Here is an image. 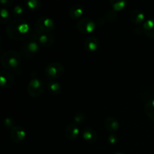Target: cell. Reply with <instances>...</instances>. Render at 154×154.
Masks as SVG:
<instances>
[{
	"label": "cell",
	"instance_id": "obj_1",
	"mask_svg": "<svg viewBox=\"0 0 154 154\" xmlns=\"http://www.w3.org/2000/svg\"><path fill=\"white\" fill-rule=\"evenodd\" d=\"M31 27L29 23L23 19H17L11 21L6 27V34L10 38L20 41L30 36Z\"/></svg>",
	"mask_w": 154,
	"mask_h": 154
},
{
	"label": "cell",
	"instance_id": "obj_2",
	"mask_svg": "<svg viewBox=\"0 0 154 154\" xmlns=\"http://www.w3.org/2000/svg\"><path fill=\"white\" fill-rule=\"evenodd\" d=\"M21 62V56L15 51H8L1 57V64L5 69L12 70L19 66Z\"/></svg>",
	"mask_w": 154,
	"mask_h": 154
},
{
	"label": "cell",
	"instance_id": "obj_3",
	"mask_svg": "<svg viewBox=\"0 0 154 154\" xmlns=\"http://www.w3.org/2000/svg\"><path fill=\"white\" fill-rule=\"evenodd\" d=\"M65 72V68L61 63L53 62L45 67V73L47 78L51 80H56L61 78Z\"/></svg>",
	"mask_w": 154,
	"mask_h": 154
},
{
	"label": "cell",
	"instance_id": "obj_4",
	"mask_svg": "<svg viewBox=\"0 0 154 154\" xmlns=\"http://www.w3.org/2000/svg\"><path fill=\"white\" fill-rule=\"evenodd\" d=\"M44 84L38 78H32L29 82L28 87H27V91L29 96L32 97H38L42 94L44 91Z\"/></svg>",
	"mask_w": 154,
	"mask_h": 154
},
{
	"label": "cell",
	"instance_id": "obj_5",
	"mask_svg": "<svg viewBox=\"0 0 154 154\" xmlns=\"http://www.w3.org/2000/svg\"><path fill=\"white\" fill-rule=\"evenodd\" d=\"M33 37L36 39L39 45L45 48L51 47L54 42V37L50 32H45L39 29H36Z\"/></svg>",
	"mask_w": 154,
	"mask_h": 154
},
{
	"label": "cell",
	"instance_id": "obj_6",
	"mask_svg": "<svg viewBox=\"0 0 154 154\" xmlns=\"http://www.w3.org/2000/svg\"><path fill=\"white\" fill-rule=\"evenodd\" d=\"M39 45L36 39L33 37V35L31 36L29 40L27 41L22 46V53L23 55L27 58H30L32 56H34L36 53L38 51Z\"/></svg>",
	"mask_w": 154,
	"mask_h": 154
},
{
	"label": "cell",
	"instance_id": "obj_7",
	"mask_svg": "<svg viewBox=\"0 0 154 154\" xmlns=\"http://www.w3.org/2000/svg\"><path fill=\"white\" fill-rule=\"evenodd\" d=\"M96 28V24L94 21L89 17L81 18L77 23V29L83 34L92 33Z\"/></svg>",
	"mask_w": 154,
	"mask_h": 154
},
{
	"label": "cell",
	"instance_id": "obj_8",
	"mask_svg": "<svg viewBox=\"0 0 154 154\" xmlns=\"http://www.w3.org/2000/svg\"><path fill=\"white\" fill-rule=\"evenodd\" d=\"M38 29L45 32H51L55 28V23L48 17H41L36 21Z\"/></svg>",
	"mask_w": 154,
	"mask_h": 154
},
{
	"label": "cell",
	"instance_id": "obj_9",
	"mask_svg": "<svg viewBox=\"0 0 154 154\" xmlns=\"http://www.w3.org/2000/svg\"><path fill=\"white\" fill-rule=\"evenodd\" d=\"M11 138L14 143H20L26 138V131L22 126H14L11 130Z\"/></svg>",
	"mask_w": 154,
	"mask_h": 154
},
{
	"label": "cell",
	"instance_id": "obj_10",
	"mask_svg": "<svg viewBox=\"0 0 154 154\" xmlns=\"http://www.w3.org/2000/svg\"><path fill=\"white\" fill-rule=\"evenodd\" d=\"M79 128L75 123H69L65 129V136L69 141H75L79 135Z\"/></svg>",
	"mask_w": 154,
	"mask_h": 154
},
{
	"label": "cell",
	"instance_id": "obj_11",
	"mask_svg": "<svg viewBox=\"0 0 154 154\" xmlns=\"http://www.w3.org/2000/svg\"><path fill=\"white\" fill-rule=\"evenodd\" d=\"M14 79L11 74L2 71L0 74V85L5 88H10L14 85Z\"/></svg>",
	"mask_w": 154,
	"mask_h": 154
},
{
	"label": "cell",
	"instance_id": "obj_12",
	"mask_svg": "<svg viewBox=\"0 0 154 154\" xmlns=\"http://www.w3.org/2000/svg\"><path fill=\"white\" fill-rule=\"evenodd\" d=\"M99 47V42L98 38L93 36L88 37L84 42V48L88 52H95Z\"/></svg>",
	"mask_w": 154,
	"mask_h": 154
},
{
	"label": "cell",
	"instance_id": "obj_13",
	"mask_svg": "<svg viewBox=\"0 0 154 154\" xmlns=\"http://www.w3.org/2000/svg\"><path fill=\"white\" fill-rule=\"evenodd\" d=\"M84 11V6L81 4L77 3V4L73 5L69 9V15L72 19L76 20L81 17L82 16L83 13Z\"/></svg>",
	"mask_w": 154,
	"mask_h": 154
},
{
	"label": "cell",
	"instance_id": "obj_14",
	"mask_svg": "<svg viewBox=\"0 0 154 154\" xmlns=\"http://www.w3.org/2000/svg\"><path fill=\"white\" fill-rule=\"evenodd\" d=\"M82 137L89 143H94L97 140V133L90 127H86L82 131Z\"/></svg>",
	"mask_w": 154,
	"mask_h": 154
},
{
	"label": "cell",
	"instance_id": "obj_15",
	"mask_svg": "<svg viewBox=\"0 0 154 154\" xmlns=\"http://www.w3.org/2000/svg\"><path fill=\"white\" fill-rule=\"evenodd\" d=\"M144 19H145V15L141 10L135 9L131 12L130 20L135 25L139 26V24H141L144 22Z\"/></svg>",
	"mask_w": 154,
	"mask_h": 154
},
{
	"label": "cell",
	"instance_id": "obj_16",
	"mask_svg": "<svg viewBox=\"0 0 154 154\" xmlns=\"http://www.w3.org/2000/svg\"><path fill=\"white\" fill-rule=\"evenodd\" d=\"M105 126L107 130L110 132H115L120 128V123L115 117H110L105 120Z\"/></svg>",
	"mask_w": 154,
	"mask_h": 154
},
{
	"label": "cell",
	"instance_id": "obj_17",
	"mask_svg": "<svg viewBox=\"0 0 154 154\" xmlns=\"http://www.w3.org/2000/svg\"><path fill=\"white\" fill-rule=\"evenodd\" d=\"M143 30L146 35L148 36L150 38L154 39V19H148L144 21L143 23Z\"/></svg>",
	"mask_w": 154,
	"mask_h": 154
},
{
	"label": "cell",
	"instance_id": "obj_18",
	"mask_svg": "<svg viewBox=\"0 0 154 154\" xmlns=\"http://www.w3.org/2000/svg\"><path fill=\"white\" fill-rule=\"evenodd\" d=\"M48 90L52 95H59L62 91V87L58 82L52 81L48 83Z\"/></svg>",
	"mask_w": 154,
	"mask_h": 154
},
{
	"label": "cell",
	"instance_id": "obj_19",
	"mask_svg": "<svg viewBox=\"0 0 154 154\" xmlns=\"http://www.w3.org/2000/svg\"><path fill=\"white\" fill-rule=\"evenodd\" d=\"M144 111L149 118L154 122V99H151L146 103Z\"/></svg>",
	"mask_w": 154,
	"mask_h": 154
},
{
	"label": "cell",
	"instance_id": "obj_20",
	"mask_svg": "<svg viewBox=\"0 0 154 154\" xmlns=\"http://www.w3.org/2000/svg\"><path fill=\"white\" fill-rule=\"evenodd\" d=\"M111 5L113 10L117 12L123 10L127 5V2L124 0H111Z\"/></svg>",
	"mask_w": 154,
	"mask_h": 154
},
{
	"label": "cell",
	"instance_id": "obj_21",
	"mask_svg": "<svg viewBox=\"0 0 154 154\" xmlns=\"http://www.w3.org/2000/svg\"><path fill=\"white\" fill-rule=\"evenodd\" d=\"M11 17V14L8 11V10L5 8H2L0 11V22L2 23H7L8 21L10 20Z\"/></svg>",
	"mask_w": 154,
	"mask_h": 154
},
{
	"label": "cell",
	"instance_id": "obj_22",
	"mask_svg": "<svg viewBox=\"0 0 154 154\" xmlns=\"http://www.w3.org/2000/svg\"><path fill=\"white\" fill-rule=\"evenodd\" d=\"M26 5L30 11H37L41 7V2L38 0H29L26 2Z\"/></svg>",
	"mask_w": 154,
	"mask_h": 154
},
{
	"label": "cell",
	"instance_id": "obj_23",
	"mask_svg": "<svg viewBox=\"0 0 154 154\" xmlns=\"http://www.w3.org/2000/svg\"><path fill=\"white\" fill-rule=\"evenodd\" d=\"M25 11V8L22 5H17L13 8V15L15 17H20Z\"/></svg>",
	"mask_w": 154,
	"mask_h": 154
},
{
	"label": "cell",
	"instance_id": "obj_24",
	"mask_svg": "<svg viewBox=\"0 0 154 154\" xmlns=\"http://www.w3.org/2000/svg\"><path fill=\"white\" fill-rule=\"evenodd\" d=\"M105 18H106L108 21H110V22L115 21L117 18V12L114 10H109L108 11L106 12V14H105Z\"/></svg>",
	"mask_w": 154,
	"mask_h": 154
},
{
	"label": "cell",
	"instance_id": "obj_25",
	"mask_svg": "<svg viewBox=\"0 0 154 154\" xmlns=\"http://www.w3.org/2000/svg\"><path fill=\"white\" fill-rule=\"evenodd\" d=\"M85 120V116L84 115V114L82 113H78L75 115L74 117V120H75V123H81L84 121Z\"/></svg>",
	"mask_w": 154,
	"mask_h": 154
},
{
	"label": "cell",
	"instance_id": "obj_26",
	"mask_svg": "<svg viewBox=\"0 0 154 154\" xmlns=\"http://www.w3.org/2000/svg\"><path fill=\"white\" fill-rule=\"evenodd\" d=\"M4 126H5L6 128H8H8H13L14 126V121H13V120H12V119H11V118H8H8H5L4 120Z\"/></svg>",
	"mask_w": 154,
	"mask_h": 154
},
{
	"label": "cell",
	"instance_id": "obj_27",
	"mask_svg": "<svg viewBox=\"0 0 154 154\" xmlns=\"http://www.w3.org/2000/svg\"><path fill=\"white\" fill-rule=\"evenodd\" d=\"M108 141L109 142L110 144H111V145H114V144H115L117 141V137H116V135H114V134H111V135H110L108 137Z\"/></svg>",
	"mask_w": 154,
	"mask_h": 154
},
{
	"label": "cell",
	"instance_id": "obj_28",
	"mask_svg": "<svg viewBox=\"0 0 154 154\" xmlns=\"http://www.w3.org/2000/svg\"><path fill=\"white\" fill-rule=\"evenodd\" d=\"M1 4L4 7V6H6V7H10V6H11L12 5H13V2L11 1V0H2L1 2Z\"/></svg>",
	"mask_w": 154,
	"mask_h": 154
},
{
	"label": "cell",
	"instance_id": "obj_29",
	"mask_svg": "<svg viewBox=\"0 0 154 154\" xmlns=\"http://www.w3.org/2000/svg\"><path fill=\"white\" fill-rule=\"evenodd\" d=\"M114 154H123V153H120V152H118V153H114Z\"/></svg>",
	"mask_w": 154,
	"mask_h": 154
}]
</instances>
